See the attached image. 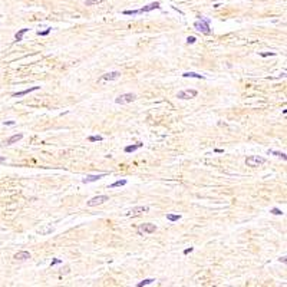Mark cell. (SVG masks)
<instances>
[{
    "mask_svg": "<svg viewBox=\"0 0 287 287\" xmlns=\"http://www.w3.org/2000/svg\"><path fill=\"white\" fill-rule=\"evenodd\" d=\"M194 251V247H190V248H185L184 250V254H190V253H192Z\"/></svg>",
    "mask_w": 287,
    "mask_h": 287,
    "instance_id": "obj_30",
    "label": "cell"
},
{
    "mask_svg": "<svg viewBox=\"0 0 287 287\" xmlns=\"http://www.w3.org/2000/svg\"><path fill=\"white\" fill-rule=\"evenodd\" d=\"M214 152H217V154H223V152H224V149H218V148H217V149H214Z\"/></svg>",
    "mask_w": 287,
    "mask_h": 287,
    "instance_id": "obj_32",
    "label": "cell"
},
{
    "mask_svg": "<svg viewBox=\"0 0 287 287\" xmlns=\"http://www.w3.org/2000/svg\"><path fill=\"white\" fill-rule=\"evenodd\" d=\"M181 218V214H166V220L171 223H175Z\"/></svg>",
    "mask_w": 287,
    "mask_h": 287,
    "instance_id": "obj_18",
    "label": "cell"
},
{
    "mask_svg": "<svg viewBox=\"0 0 287 287\" xmlns=\"http://www.w3.org/2000/svg\"><path fill=\"white\" fill-rule=\"evenodd\" d=\"M89 139V142H96V141H103V136H101V135H92V136H89L88 138Z\"/></svg>",
    "mask_w": 287,
    "mask_h": 287,
    "instance_id": "obj_22",
    "label": "cell"
},
{
    "mask_svg": "<svg viewBox=\"0 0 287 287\" xmlns=\"http://www.w3.org/2000/svg\"><path fill=\"white\" fill-rule=\"evenodd\" d=\"M39 89H40V86H32V88H29V89H25V90H20V92H14V93H12V98H20V96H25V95H27V93L36 92V90H39Z\"/></svg>",
    "mask_w": 287,
    "mask_h": 287,
    "instance_id": "obj_10",
    "label": "cell"
},
{
    "mask_svg": "<svg viewBox=\"0 0 287 287\" xmlns=\"http://www.w3.org/2000/svg\"><path fill=\"white\" fill-rule=\"evenodd\" d=\"M197 95H198V92H197L195 89H185V90L178 92L177 98H178V99H192V98H195Z\"/></svg>",
    "mask_w": 287,
    "mask_h": 287,
    "instance_id": "obj_7",
    "label": "cell"
},
{
    "mask_svg": "<svg viewBox=\"0 0 287 287\" xmlns=\"http://www.w3.org/2000/svg\"><path fill=\"white\" fill-rule=\"evenodd\" d=\"M184 78H195V79H205L204 75H200V73H195V72H184L182 73Z\"/></svg>",
    "mask_w": 287,
    "mask_h": 287,
    "instance_id": "obj_17",
    "label": "cell"
},
{
    "mask_svg": "<svg viewBox=\"0 0 287 287\" xmlns=\"http://www.w3.org/2000/svg\"><path fill=\"white\" fill-rule=\"evenodd\" d=\"M103 0H86L85 1V4L86 6H95V4H99V3H102Z\"/></svg>",
    "mask_w": 287,
    "mask_h": 287,
    "instance_id": "obj_24",
    "label": "cell"
},
{
    "mask_svg": "<svg viewBox=\"0 0 287 287\" xmlns=\"http://www.w3.org/2000/svg\"><path fill=\"white\" fill-rule=\"evenodd\" d=\"M210 23H211L210 19L201 17V20H197V22L194 23V29L198 30V32H201V33H204V35H211L212 30H211V27H210Z\"/></svg>",
    "mask_w": 287,
    "mask_h": 287,
    "instance_id": "obj_1",
    "label": "cell"
},
{
    "mask_svg": "<svg viewBox=\"0 0 287 287\" xmlns=\"http://www.w3.org/2000/svg\"><path fill=\"white\" fill-rule=\"evenodd\" d=\"M270 212H271V214H274V215H283V211H282V210H279V208H271V210H270Z\"/></svg>",
    "mask_w": 287,
    "mask_h": 287,
    "instance_id": "obj_26",
    "label": "cell"
},
{
    "mask_svg": "<svg viewBox=\"0 0 287 287\" xmlns=\"http://www.w3.org/2000/svg\"><path fill=\"white\" fill-rule=\"evenodd\" d=\"M195 42H197V38H195V36H188V38H187V43H188V45H190V43L192 45V43H195Z\"/></svg>",
    "mask_w": 287,
    "mask_h": 287,
    "instance_id": "obj_27",
    "label": "cell"
},
{
    "mask_svg": "<svg viewBox=\"0 0 287 287\" xmlns=\"http://www.w3.org/2000/svg\"><path fill=\"white\" fill-rule=\"evenodd\" d=\"M276 53L274 52H264V53H260V56L261 58H267V56H274Z\"/></svg>",
    "mask_w": 287,
    "mask_h": 287,
    "instance_id": "obj_28",
    "label": "cell"
},
{
    "mask_svg": "<svg viewBox=\"0 0 287 287\" xmlns=\"http://www.w3.org/2000/svg\"><path fill=\"white\" fill-rule=\"evenodd\" d=\"M106 175H108V172H102V174H96V175H86V177L82 179V182L83 184L95 182V181H98V179H101V178H103V177H106Z\"/></svg>",
    "mask_w": 287,
    "mask_h": 287,
    "instance_id": "obj_9",
    "label": "cell"
},
{
    "mask_svg": "<svg viewBox=\"0 0 287 287\" xmlns=\"http://www.w3.org/2000/svg\"><path fill=\"white\" fill-rule=\"evenodd\" d=\"M32 255H30V253L29 251H19V253H16L14 255H13V258L16 260V261H26V260H29Z\"/></svg>",
    "mask_w": 287,
    "mask_h": 287,
    "instance_id": "obj_12",
    "label": "cell"
},
{
    "mask_svg": "<svg viewBox=\"0 0 287 287\" xmlns=\"http://www.w3.org/2000/svg\"><path fill=\"white\" fill-rule=\"evenodd\" d=\"M134 101H136V95L135 93H122V95H119L115 99V103H118V105H126V103H131Z\"/></svg>",
    "mask_w": 287,
    "mask_h": 287,
    "instance_id": "obj_3",
    "label": "cell"
},
{
    "mask_svg": "<svg viewBox=\"0 0 287 287\" xmlns=\"http://www.w3.org/2000/svg\"><path fill=\"white\" fill-rule=\"evenodd\" d=\"M62 263V260L60 258H55V260H52L50 261V267H53V266H56V264H60Z\"/></svg>",
    "mask_w": 287,
    "mask_h": 287,
    "instance_id": "obj_29",
    "label": "cell"
},
{
    "mask_svg": "<svg viewBox=\"0 0 287 287\" xmlns=\"http://www.w3.org/2000/svg\"><path fill=\"white\" fill-rule=\"evenodd\" d=\"M155 282V279H145V280H142L141 283H138L136 287H144V286H149V284H152Z\"/></svg>",
    "mask_w": 287,
    "mask_h": 287,
    "instance_id": "obj_20",
    "label": "cell"
},
{
    "mask_svg": "<svg viewBox=\"0 0 287 287\" xmlns=\"http://www.w3.org/2000/svg\"><path fill=\"white\" fill-rule=\"evenodd\" d=\"M121 72L119 71H114V72H108V73H103L99 79H98V83H103V82H111V81H116L121 78Z\"/></svg>",
    "mask_w": 287,
    "mask_h": 287,
    "instance_id": "obj_2",
    "label": "cell"
},
{
    "mask_svg": "<svg viewBox=\"0 0 287 287\" xmlns=\"http://www.w3.org/2000/svg\"><path fill=\"white\" fill-rule=\"evenodd\" d=\"M50 32H52V27H47V29H46V30H43V32L39 30V32H38V35H39V36H47Z\"/></svg>",
    "mask_w": 287,
    "mask_h": 287,
    "instance_id": "obj_25",
    "label": "cell"
},
{
    "mask_svg": "<svg viewBox=\"0 0 287 287\" xmlns=\"http://www.w3.org/2000/svg\"><path fill=\"white\" fill-rule=\"evenodd\" d=\"M106 201H109V197L108 195H98V197L90 198L86 203V205L88 207H96V205H101V204H103V203H106Z\"/></svg>",
    "mask_w": 287,
    "mask_h": 287,
    "instance_id": "obj_6",
    "label": "cell"
},
{
    "mask_svg": "<svg viewBox=\"0 0 287 287\" xmlns=\"http://www.w3.org/2000/svg\"><path fill=\"white\" fill-rule=\"evenodd\" d=\"M27 32H29V29H27V27H25V29H20L19 32H16V35H14V39H16V42H22V40H23V36H25Z\"/></svg>",
    "mask_w": 287,
    "mask_h": 287,
    "instance_id": "obj_16",
    "label": "cell"
},
{
    "mask_svg": "<svg viewBox=\"0 0 287 287\" xmlns=\"http://www.w3.org/2000/svg\"><path fill=\"white\" fill-rule=\"evenodd\" d=\"M269 154H273V155H276V157H279V158H283L284 161L287 160L286 154L284 152H279V151H269Z\"/></svg>",
    "mask_w": 287,
    "mask_h": 287,
    "instance_id": "obj_21",
    "label": "cell"
},
{
    "mask_svg": "<svg viewBox=\"0 0 287 287\" xmlns=\"http://www.w3.org/2000/svg\"><path fill=\"white\" fill-rule=\"evenodd\" d=\"M126 179H119V181H115L114 184H111L109 185V188H116V187H123V185H126Z\"/></svg>",
    "mask_w": 287,
    "mask_h": 287,
    "instance_id": "obj_19",
    "label": "cell"
},
{
    "mask_svg": "<svg viewBox=\"0 0 287 287\" xmlns=\"http://www.w3.org/2000/svg\"><path fill=\"white\" fill-rule=\"evenodd\" d=\"M122 13L125 16H136V14H139L138 10H123Z\"/></svg>",
    "mask_w": 287,
    "mask_h": 287,
    "instance_id": "obj_23",
    "label": "cell"
},
{
    "mask_svg": "<svg viewBox=\"0 0 287 287\" xmlns=\"http://www.w3.org/2000/svg\"><path fill=\"white\" fill-rule=\"evenodd\" d=\"M148 211H149V207H147V205H139V207H135V208H132L131 211H128L126 215H128V217H138V215H141L142 212H148Z\"/></svg>",
    "mask_w": 287,
    "mask_h": 287,
    "instance_id": "obj_8",
    "label": "cell"
},
{
    "mask_svg": "<svg viewBox=\"0 0 287 287\" xmlns=\"http://www.w3.org/2000/svg\"><path fill=\"white\" fill-rule=\"evenodd\" d=\"M160 7H161V6H160L158 1H152V3L144 6L142 9H139L138 12H139V14H141V13H147V12H151V10H155V9H160Z\"/></svg>",
    "mask_w": 287,
    "mask_h": 287,
    "instance_id": "obj_11",
    "label": "cell"
},
{
    "mask_svg": "<svg viewBox=\"0 0 287 287\" xmlns=\"http://www.w3.org/2000/svg\"><path fill=\"white\" fill-rule=\"evenodd\" d=\"M266 162V158L263 157H258V155H251V157H247L246 158V164L251 168H255V166H260Z\"/></svg>",
    "mask_w": 287,
    "mask_h": 287,
    "instance_id": "obj_4",
    "label": "cell"
},
{
    "mask_svg": "<svg viewBox=\"0 0 287 287\" xmlns=\"http://www.w3.org/2000/svg\"><path fill=\"white\" fill-rule=\"evenodd\" d=\"M3 123H4V125H14L16 122H14V121H4Z\"/></svg>",
    "mask_w": 287,
    "mask_h": 287,
    "instance_id": "obj_31",
    "label": "cell"
},
{
    "mask_svg": "<svg viewBox=\"0 0 287 287\" xmlns=\"http://www.w3.org/2000/svg\"><path fill=\"white\" fill-rule=\"evenodd\" d=\"M23 138V134H14V135H12L9 139H6V142H4V145H12V144H14V142H17V141H20Z\"/></svg>",
    "mask_w": 287,
    "mask_h": 287,
    "instance_id": "obj_14",
    "label": "cell"
},
{
    "mask_svg": "<svg viewBox=\"0 0 287 287\" xmlns=\"http://www.w3.org/2000/svg\"><path fill=\"white\" fill-rule=\"evenodd\" d=\"M4 161H6V158L4 157H0V162H4Z\"/></svg>",
    "mask_w": 287,
    "mask_h": 287,
    "instance_id": "obj_33",
    "label": "cell"
},
{
    "mask_svg": "<svg viewBox=\"0 0 287 287\" xmlns=\"http://www.w3.org/2000/svg\"><path fill=\"white\" fill-rule=\"evenodd\" d=\"M155 231H157V225L155 224H151V223H144L138 228V234L139 236H142V234H152Z\"/></svg>",
    "mask_w": 287,
    "mask_h": 287,
    "instance_id": "obj_5",
    "label": "cell"
},
{
    "mask_svg": "<svg viewBox=\"0 0 287 287\" xmlns=\"http://www.w3.org/2000/svg\"><path fill=\"white\" fill-rule=\"evenodd\" d=\"M55 231V228L50 225V224H46V225H43V227H40L39 230H38V233L40 234V236H47V234H52Z\"/></svg>",
    "mask_w": 287,
    "mask_h": 287,
    "instance_id": "obj_13",
    "label": "cell"
},
{
    "mask_svg": "<svg viewBox=\"0 0 287 287\" xmlns=\"http://www.w3.org/2000/svg\"><path fill=\"white\" fill-rule=\"evenodd\" d=\"M144 147V144H141V142H138V144H135V145H128V147H125V152L126 154H131V152H135V151H138V149H141Z\"/></svg>",
    "mask_w": 287,
    "mask_h": 287,
    "instance_id": "obj_15",
    "label": "cell"
}]
</instances>
